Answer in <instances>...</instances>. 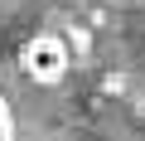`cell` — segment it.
I'll return each instance as SVG.
<instances>
[{
    "instance_id": "6da1fadb",
    "label": "cell",
    "mask_w": 145,
    "mask_h": 141,
    "mask_svg": "<svg viewBox=\"0 0 145 141\" xmlns=\"http://www.w3.org/2000/svg\"><path fill=\"white\" fill-rule=\"evenodd\" d=\"M68 63H72V54H68L63 34H48V29H39V34H29V39L20 44V68H24V78H29V83H39V88H48V83H63Z\"/></svg>"
},
{
    "instance_id": "7a4b0ae2",
    "label": "cell",
    "mask_w": 145,
    "mask_h": 141,
    "mask_svg": "<svg viewBox=\"0 0 145 141\" xmlns=\"http://www.w3.org/2000/svg\"><path fill=\"white\" fill-rule=\"evenodd\" d=\"M0 141H15V117H10V102L0 97Z\"/></svg>"
}]
</instances>
